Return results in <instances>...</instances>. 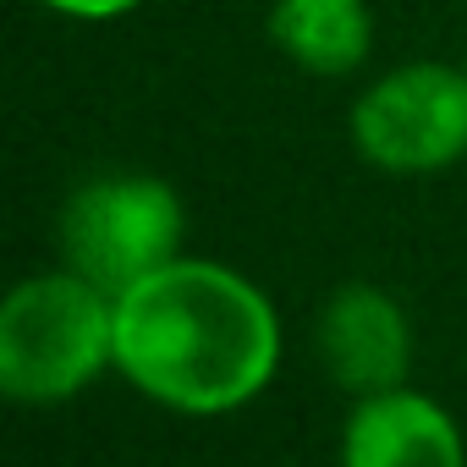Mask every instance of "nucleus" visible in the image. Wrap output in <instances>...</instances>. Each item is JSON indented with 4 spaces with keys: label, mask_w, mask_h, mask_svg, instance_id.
<instances>
[{
    "label": "nucleus",
    "mask_w": 467,
    "mask_h": 467,
    "mask_svg": "<svg viewBox=\"0 0 467 467\" xmlns=\"http://www.w3.org/2000/svg\"><path fill=\"white\" fill-rule=\"evenodd\" d=\"M281 325L259 286L203 259H171L116 297V368L176 412H231L259 396Z\"/></svg>",
    "instance_id": "f257e3e1"
},
{
    "label": "nucleus",
    "mask_w": 467,
    "mask_h": 467,
    "mask_svg": "<svg viewBox=\"0 0 467 467\" xmlns=\"http://www.w3.org/2000/svg\"><path fill=\"white\" fill-rule=\"evenodd\" d=\"M116 363V297L67 275H34L0 308V390L28 407L78 396Z\"/></svg>",
    "instance_id": "f03ea898"
},
{
    "label": "nucleus",
    "mask_w": 467,
    "mask_h": 467,
    "mask_svg": "<svg viewBox=\"0 0 467 467\" xmlns=\"http://www.w3.org/2000/svg\"><path fill=\"white\" fill-rule=\"evenodd\" d=\"M182 203L160 176H94L61 209V254L99 292L121 297L176 259Z\"/></svg>",
    "instance_id": "7ed1b4c3"
},
{
    "label": "nucleus",
    "mask_w": 467,
    "mask_h": 467,
    "mask_svg": "<svg viewBox=\"0 0 467 467\" xmlns=\"http://www.w3.org/2000/svg\"><path fill=\"white\" fill-rule=\"evenodd\" d=\"M352 138L379 171H440L467 154V72L412 61L385 72L352 110Z\"/></svg>",
    "instance_id": "20e7f679"
},
{
    "label": "nucleus",
    "mask_w": 467,
    "mask_h": 467,
    "mask_svg": "<svg viewBox=\"0 0 467 467\" xmlns=\"http://www.w3.org/2000/svg\"><path fill=\"white\" fill-rule=\"evenodd\" d=\"M407 319L379 286H341L319 314V358L341 390H396L407 374Z\"/></svg>",
    "instance_id": "39448f33"
},
{
    "label": "nucleus",
    "mask_w": 467,
    "mask_h": 467,
    "mask_svg": "<svg viewBox=\"0 0 467 467\" xmlns=\"http://www.w3.org/2000/svg\"><path fill=\"white\" fill-rule=\"evenodd\" d=\"M341 467H462V434L434 401L396 385L352 407Z\"/></svg>",
    "instance_id": "423d86ee"
},
{
    "label": "nucleus",
    "mask_w": 467,
    "mask_h": 467,
    "mask_svg": "<svg viewBox=\"0 0 467 467\" xmlns=\"http://www.w3.org/2000/svg\"><path fill=\"white\" fill-rule=\"evenodd\" d=\"M270 34L303 72H319V78L352 72L374 39L363 0H275Z\"/></svg>",
    "instance_id": "0eeeda50"
},
{
    "label": "nucleus",
    "mask_w": 467,
    "mask_h": 467,
    "mask_svg": "<svg viewBox=\"0 0 467 467\" xmlns=\"http://www.w3.org/2000/svg\"><path fill=\"white\" fill-rule=\"evenodd\" d=\"M45 6L67 12V17H83V23H105V17H121V12L143 6V0H45Z\"/></svg>",
    "instance_id": "6e6552de"
}]
</instances>
